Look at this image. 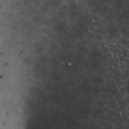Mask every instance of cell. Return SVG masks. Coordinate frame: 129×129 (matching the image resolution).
Returning a JSON list of instances; mask_svg holds the SVG:
<instances>
[{
	"label": "cell",
	"instance_id": "cell-2",
	"mask_svg": "<svg viewBox=\"0 0 129 129\" xmlns=\"http://www.w3.org/2000/svg\"><path fill=\"white\" fill-rule=\"evenodd\" d=\"M49 3L51 7H57L60 4V0H49Z\"/></svg>",
	"mask_w": 129,
	"mask_h": 129
},
{
	"label": "cell",
	"instance_id": "cell-3",
	"mask_svg": "<svg viewBox=\"0 0 129 129\" xmlns=\"http://www.w3.org/2000/svg\"><path fill=\"white\" fill-rule=\"evenodd\" d=\"M93 83L94 84H97V85L102 84L103 83V79L100 78V77H95V78H93Z\"/></svg>",
	"mask_w": 129,
	"mask_h": 129
},
{
	"label": "cell",
	"instance_id": "cell-1",
	"mask_svg": "<svg viewBox=\"0 0 129 129\" xmlns=\"http://www.w3.org/2000/svg\"><path fill=\"white\" fill-rule=\"evenodd\" d=\"M33 47H34V51H35L36 53H40V52L43 50V44H42L40 41L35 42Z\"/></svg>",
	"mask_w": 129,
	"mask_h": 129
},
{
	"label": "cell",
	"instance_id": "cell-4",
	"mask_svg": "<svg viewBox=\"0 0 129 129\" xmlns=\"http://www.w3.org/2000/svg\"><path fill=\"white\" fill-rule=\"evenodd\" d=\"M126 91H127V93H129V82L126 85Z\"/></svg>",
	"mask_w": 129,
	"mask_h": 129
}]
</instances>
